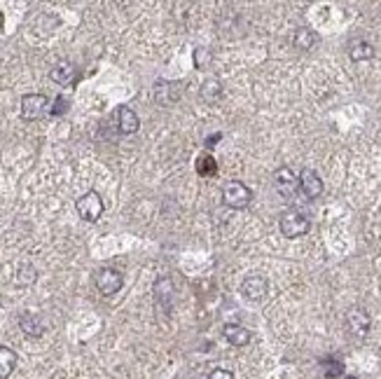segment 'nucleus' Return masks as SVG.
Returning a JSON list of instances; mask_svg holds the SVG:
<instances>
[{
	"mask_svg": "<svg viewBox=\"0 0 381 379\" xmlns=\"http://www.w3.org/2000/svg\"><path fill=\"white\" fill-rule=\"evenodd\" d=\"M0 31H3V14H0Z\"/></svg>",
	"mask_w": 381,
	"mask_h": 379,
	"instance_id": "a878e982",
	"label": "nucleus"
},
{
	"mask_svg": "<svg viewBox=\"0 0 381 379\" xmlns=\"http://www.w3.org/2000/svg\"><path fill=\"white\" fill-rule=\"evenodd\" d=\"M94 284L99 288L101 295H106V297L115 295V293L122 291V286H124V274L115 267H103L94 274Z\"/></svg>",
	"mask_w": 381,
	"mask_h": 379,
	"instance_id": "20e7f679",
	"label": "nucleus"
},
{
	"mask_svg": "<svg viewBox=\"0 0 381 379\" xmlns=\"http://www.w3.org/2000/svg\"><path fill=\"white\" fill-rule=\"evenodd\" d=\"M180 94H183V87H180L178 82H157L155 87H152V96H155V101L159 106H173L175 101L180 99Z\"/></svg>",
	"mask_w": 381,
	"mask_h": 379,
	"instance_id": "6e6552de",
	"label": "nucleus"
},
{
	"mask_svg": "<svg viewBox=\"0 0 381 379\" xmlns=\"http://www.w3.org/2000/svg\"><path fill=\"white\" fill-rule=\"evenodd\" d=\"M369 326H372V321H369V314L365 309L356 307L346 314V330H349L356 339H365L369 335Z\"/></svg>",
	"mask_w": 381,
	"mask_h": 379,
	"instance_id": "0eeeda50",
	"label": "nucleus"
},
{
	"mask_svg": "<svg viewBox=\"0 0 381 379\" xmlns=\"http://www.w3.org/2000/svg\"><path fill=\"white\" fill-rule=\"evenodd\" d=\"M274 190L283 197V199H295V197H297L299 180L293 173V169H288V167L276 169L274 171Z\"/></svg>",
	"mask_w": 381,
	"mask_h": 379,
	"instance_id": "423d86ee",
	"label": "nucleus"
},
{
	"mask_svg": "<svg viewBox=\"0 0 381 379\" xmlns=\"http://www.w3.org/2000/svg\"><path fill=\"white\" fill-rule=\"evenodd\" d=\"M278 228H281V234L286 239H299V236H304L311 230V220L306 213L297 211V208H290L278 220Z\"/></svg>",
	"mask_w": 381,
	"mask_h": 379,
	"instance_id": "f257e3e1",
	"label": "nucleus"
},
{
	"mask_svg": "<svg viewBox=\"0 0 381 379\" xmlns=\"http://www.w3.org/2000/svg\"><path fill=\"white\" fill-rule=\"evenodd\" d=\"M297 180H299V190H302L306 199H318L323 195V180L314 169H304Z\"/></svg>",
	"mask_w": 381,
	"mask_h": 379,
	"instance_id": "1a4fd4ad",
	"label": "nucleus"
},
{
	"mask_svg": "<svg viewBox=\"0 0 381 379\" xmlns=\"http://www.w3.org/2000/svg\"><path fill=\"white\" fill-rule=\"evenodd\" d=\"M49 77H52V82L56 84H73L77 80V68L73 64H68V61H61V64H56L52 71H49Z\"/></svg>",
	"mask_w": 381,
	"mask_h": 379,
	"instance_id": "f8f14e48",
	"label": "nucleus"
},
{
	"mask_svg": "<svg viewBox=\"0 0 381 379\" xmlns=\"http://www.w3.org/2000/svg\"><path fill=\"white\" fill-rule=\"evenodd\" d=\"M49 112V99L45 94H26L21 99V117L28 122H36Z\"/></svg>",
	"mask_w": 381,
	"mask_h": 379,
	"instance_id": "39448f33",
	"label": "nucleus"
},
{
	"mask_svg": "<svg viewBox=\"0 0 381 379\" xmlns=\"http://www.w3.org/2000/svg\"><path fill=\"white\" fill-rule=\"evenodd\" d=\"M267 293H269V284H267L265 276H248V279H243L241 284V295L246 299H253V302H258V299H262Z\"/></svg>",
	"mask_w": 381,
	"mask_h": 379,
	"instance_id": "9d476101",
	"label": "nucleus"
},
{
	"mask_svg": "<svg viewBox=\"0 0 381 379\" xmlns=\"http://www.w3.org/2000/svg\"><path fill=\"white\" fill-rule=\"evenodd\" d=\"M68 110V101L66 99H56L54 101V108H49V115H54V117H59V115H64V112Z\"/></svg>",
	"mask_w": 381,
	"mask_h": 379,
	"instance_id": "5701e85b",
	"label": "nucleus"
},
{
	"mask_svg": "<svg viewBox=\"0 0 381 379\" xmlns=\"http://www.w3.org/2000/svg\"><path fill=\"white\" fill-rule=\"evenodd\" d=\"M75 208H77V213H79V218L82 220H87V223H96V220L103 216L106 204H103V199H101L99 192L89 190L75 201Z\"/></svg>",
	"mask_w": 381,
	"mask_h": 379,
	"instance_id": "7ed1b4c3",
	"label": "nucleus"
},
{
	"mask_svg": "<svg viewBox=\"0 0 381 379\" xmlns=\"http://www.w3.org/2000/svg\"><path fill=\"white\" fill-rule=\"evenodd\" d=\"M16 367V354L14 349L0 344V379H8Z\"/></svg>",
	"mask_w": 381,
	"mask_h": 379,
	"instance_id": "f3484780",
	"label": "nucleus"
},
{
	"mask_svg": "<svg viewBox=\"0 0 381 379\" xmlns=\"http://www.w3.org/2000/svg\"><path fill=\"white\" fill-rule=\"evenodd\" d=\"M33 281H36V269H33L31 265H24V267L19 269V276H16V284L28 286V284H33Z\"/></svg>",
	"mask_w": 381,
	"mask_h": 379,
	"instance_id": "412c9836",
	"label": "nucleus"
},
{
	"mask_svg": "<svg viewBox=\"0 0 381 379\" xmlns=\"http://www.w3.org/2000/svg\"><path fill=\"white\" fill-rule=\"evenodd\" d=\"M199 96H201V101H206L208 106H215L220 99H223V84L215 80V77H210V80H206L201 84Z\"/></svg>",
	"mask_w": 381,
	"mask_h": 379,
	"instance_id": "2eb2a0df",
	"label": "nucleus"
},
{
	"mask_svg": "<svg viewBox=\"0 0 381 379\" xmlns=\"http://www.w3.org/2000/svg\"><path fill=\"white\" fill-rule=\"evenodd\" d=\"M208 379H234L230 370H225V367H215V370H210Z\"/></svg>",
	"mask_w": 381,
	"mask_h": 379,
	"instance_id": "b1692460",
	"label": "nucleus"
},
{
	"mask_svg": "<svg viewBox=\"0 0 381 379\" xmlns=\"http://www.w3.org/2000/svg\"><path fill=\"white\" fill-rule=\"evenodd\" d=\"M115 117H117V129H119V134H136L140 129V120H138V115L129 108V106H119L117 112H115Z\"/></svg>",
	"mask_w": 381,
	"mask_h": 379,
	"instance_id": "9b49d317",
	"label": "nucleus"
},
{
	"mask_svg": "<svg viewBox=\"0 0 381 379\" xmlns=\"http://www.w3.org/2000/svg\"><path fill=\"white\" fill-rule=\"evenodd\" d=\"M195 169H197L199 176L210 178V176H215V173H218V162H215L213 157L208 155V152H204V155H199V157H197Z\"/></svg>",
	"mask_w": 381,
	"mask_h": 379,
	"instance_id": "6ab92c4d",
	"label": "nucleus"
},
{
	"mask_svg": "<svg viewBox=\"0 0 381 379\" xmlns=\"http://www.w3.org/2000/svg\"><path fill=\"white\" fill-rule=\"evenodd\" d=\"M223 201L225 206L241 211V208H246L253 201V190L246 183H241V180H227L223 188Z\"/></svg>",
	"mask_w": 381,
	"mask_h": 379,
	"instance_id": "f03ea898",
	"label": "nucleus"
},
{
	"mask_svg": "<svg viewBox=\"0 0 381 379\" xmlns=\"http://www.w3.org/2000/svg\"><path fill=\"white\" fill-rule=\"evenodd\" d=\"M223 335L232 347H246V344L250 342V330L243 326H238V323H227L223 328Z\"/></svg>",
	"mask_w": 381,
	"mask_h": 379,
	"instance_id": "ddd939ff",
	"label": "nucleus"
},
{
	"mask_svg": "<svg viewBox=\"0 0 381 379\" xmlns=\"http://www.w3.org/2000/svg\"><path fill=\"white\" fill-rule=\"evenodd\" d=\"M293 45L297 49H304V52H309V49H314L318 45V36L311 28H297L293 36Z\"/></svg>",
	"mask_w": 381,
	"mask_h": 379,
	"instance_id": "dca6fc26",
	"label": "nucleus"
},
{
	"mask_svg": "<svg viewBox=\"0 0 381 379\" xmlns=\"http://www.w3.org/2000/svg\"><path fill=\"white\" fill-rule=\"evenodd\" d=\"M344 379H358V377H354V375H349V377H344Z\"/></svg>",
	"mask_w": 381,
	"mask_h": 379,
	"instance_id": "bb28decb",
	"label": "nucleus"
},
{
	"mask_svg": "<svg viewBox=\"0 0 381 379\" xmlns=\"http://www.w3.org/2000/svg\"><path fill=\"white\" fill-rule=\"evenodd\" d=\"M208 49H204V47H197L195 49V64H197V68H204L208 64Z\"/></svg>",
	"mask_w": 381,
	"mask_h": 379,
	"instance_id": "4be33fe9",
	"label": "nucleus"
},
{
	"mask_svg": "<svg viewBox=\"0 0 381 379\" xmlns=\"http://www.w3.org/2000/svg\"><path fill=\"white\" fill-rule=\"evenodd\" d=\"M223 138V134L220 132H215V134H210L206 140H204V145H206V148H215V145H218V140Z\"/></svg>",
	"mask_w": 381,
	"mask_h": 379,
	"instance_id": "393cba45",
	"label": "nucleus"
},
{
	"mask_svg": "<svg viewBox=\"0 0 381 379\" xmlns=\"http://www.w3.org/2000/svg\"><path fill=\"white\" fill-rule=\"evenodd\" d=\"M349 56L354 61H369L374 56V45L367 40H354L349 45Z\"/></svg>",
	"mask_w": 381,
	"mask_h": 379,
	"instance_id": "a211bd4d",
	"label": "nucleus"
},
{
	"mask_svg": "<svg viewBox=\"0 0 381 379\" xmlns=\"http://www.w3.org/2000/svg\"><path fill=\"white\" fill-rule=\"evenodd\" d=\"M321 365H323V375H325L328 379H337L344 375V363L337 358H332V356H330V358H323Z\"/></svg>",
	"mask_w": 381,
	"mask_h": 379,
	"instance_id": "aec40b11",
	"label": "nucleus"
},
{
	"mask_svg": "<svg viewBox=\"0 0 381 379\" xmlns=\"http://www.w3.org/2000/svg\"><path fill=\"white\" fill-rule=\"evenodd\" d=\"M19 326H21V330H24L28 337H40L45 332V321L40 319L38 314H31V312L21 314Z\"/></svg>",
	"mask_w": 381,
	"mask_h": 379,
	"instance_id": "4468645a",
	"label": "nucleus"
}]
</instances>
